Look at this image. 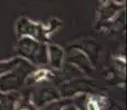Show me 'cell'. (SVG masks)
I'll list each match as a JSON object with an SVG mask.
<instances>
[{
    "instance_id": "obj_1",
    "label": "cell",
    "mask_w": 127,
    "mask_h": 110,
    "mask_svg": "<svg viewBox=\"0 0 127 110\" xmlns=\"http://www.w3.org/2000/svg\"><path fill=\"white\" fill-rule=\"evenodd\" d=\"M16 53L34 66L48 65V43L36 41L30 36L19 38Z\"/></svg>"
},
{
    "instance_id": "obj_2",
    "label": "cell",
    "mask_w": 127,
    "mask_h": 110,
    "mask_svg": "<svg viewBox=\"0 0 127 110\" xmlns=\"http://www.w3.org/2000/svg\"><path fill=\"white\" fill-rule=\"evenodd\" d=\"M35 68L34 65L27 62L14 69L0 76V91H20L24 86L26 78Z\"/></svg>"
},
{
    "instance_id": "obj_3",
    "label": "cell",
    "mask_w": 127,
    "mask_h": 110,
    "mask_svg": "<svg viewBox=\"0 0 127 110\" xmlns=\"http://www.w3.org/2000/svg\"><path fill=\"white\" fill-rule=\"evenodd\" d=\"M16 31L17 35L19 38L21 36H30V38L34 39L36 41L46 43L50 39V36L46 33L45 25L41 23H36V22L30 20V19L22 17V18L18 19L16 24Z\"/></svg>"
},
{
    "instance_id": "obj_4",
    "label": "cell",
    "mask_w": 127,
    "mask_h": 110,
    "mask_svg": "<svg viewBox=\"0 0 127 110\" xmlns=\"http://www.w3.org/2000/svg\"><path fill=\"white\" fill-rule=\"evenodd\" d=\"M94 84L91 79H85V78H72L69 82L64 83L59 88L61 98H72L73 96L81 92H87L92 94L94 90Z\"/></svg>"
},
{
    "instance_id": "obj_5",
    "label": "cell",
    "mask_w": 127,
    "mask_h": 110,
    "mask_svg": "<svg viewBox=\"0 0 127 110\" xmlns=\"http://www.w3.org/2000/svg\"><path fill=\"white\" fill-rule=\"evenodd\" d=\"M61 97L58 88L46 85V86H42L38 89H33L32 104L36 109H39L49 102L54 101V100H58Z\"/></svg>"
},
{
    "instance_id": "obj_6",
    "label": "cell",
    "mask_w": 127,
    "mask_h": 110,
    "mask_svg": "<svg viewBox=\"0 0 127 110\" xmlns=\"http://www.w3.org/2000/svg\"><path fill=\"white\" fill-rule=\"evenodd\" d=\"M66 62L72 64L73 66H75L82 74L89 75V74H91L93 70V65H92L91 61L89 60L86 54L82 50H80L79 47L71 48L69 51Z\"/></svg>"
},
{
    "instance_id": "obj_7",
    "label": "cell",
    "mask_w": 127,
    "mask_h": 110,
    "mask_svg": "<svg viewBox=\"0 0 127 110\" xmlns=\"http://www.w3.org/2000/svg\"><path fill=\"white\" fill-rule=\"evenodd\" d=\"M65 62V52L57 44H48V65L53 69H62Z\"/></svg>"
},
{
    "instance_id": "obj_8",
    "label": "cell",
    "mask_w": 127,
    "mask_h": 110,
    "mask_svg": "<svg viewBox=\"0 0 127 110\" xmlns=\"http://www.w3.org/2000/svg\"><path fill=\"white\" fill-rule=\"evenodd\" d=\"M53 77H54V73H53L52 70H50L49 68L41 67V68H38V69L34 68V69L27 76L24 85H26L27 87H31V86L40 84V83L49 82V80L52 79Z\"/></svg>"
},
{
    "instance_id": "obj_9",
    "label": "cell",
    "mask_w": 127,
    "mask_h": 110,
    "mask_svg": "<svg viewBox=\"0 0 127 110\" xmlns=\"http://www.w3.org/2000/svg\"><path fill=\"white\" fill-rule=\"evenodd\" d=\"M122 10H124V6L117 4L115 2L112 1V0H109L108 2L103 4L101 10L98 11V21L101 23H103V22H107V21L112 20Z\"/></svg>"
},
{
    "instance_id": "obj_10",
    "label": "cell",
    "mask_w": 127,
    "mask_h": 110,
    "mask_svg": "<svg viewBox=\"0 0 127 110\" xmlns=\"http://www.w3.org/2000/svg\"><path fill=\"white\" fill-rule=\"evenodd\" d=\"M20 91H0V110H16Z\"/></svg>"
},
{
    "instance_id": "obj_11",
    "label": "cell",
    "mask_w": 127,
    "mask_h": 110,
    "mask_svg": "<svg viewBox=\"0 0 127 110\" xmlns=\"http://www.w3.org/2000/svg\"><path fill=\"white\" fill-rule=\"evenodd\" d=\"M27 62H28V61H26L22 57H19V56L11 58V60L0 61V76L8 72H10L12 69H14L16 67H18V66L22 65Z\"/></svg>"
},
{
    "instance_id": "obj_12",
    "label": "cell",
    "mask_w": 127,
    "mask_h": 110,
    "mask_svg": "<svg viewBox=\"0 0 127 110\" xmlns=\"http://www.w3.org/2000/svg\"><path fill=\"white\" fill-rule=\"evenodd\" d=\"M80 47H87L90 48V52H86L85 54L86 56L89 57V60L91 61L92 65H95L96 64V62L99 60V52H101V46L98 45L97 43H95L94 41L90 40L87 41V42L83 43L82 46H80Z\"/></svg>"
},
{
    "instance_id": "obj_13",
    "label": "cell",
    "mask_w": 127,
    "mask_h": 110,
    "mask_svg": "<svg viewBox=\"0 0 127 110\" xmlns=\"http://www.w3.org/2000/svg\"><path fill=\"white\" fill-rule=\"evenodd\" d=\"M71 102H72V98H60L58 100H54V101L49 102L36 110H62L63 107L66 106L67 104H71Z\"/></svg>"
},
{
    "instance_id": "obj_14",
    "label": "cell",
    "mask_w": 127,
    "mask_h": 110,
    "mask_svg": "<svg viewBox=\"0 0 127 110\" xmlns=\"http://www.w3.org/2000/svg\"><path fill=\"white\" fill-rule=\"evenodd\" d=\"M90 97H91V94H87V92L77 94L72 97V104L79 110H85L87 102L90 100Z\"/></svg>"
},
{
    "instance_id": "obj_15",
    "label": "cell",
    "mask_w": 127,
    "mask_h": 110,
    "mask_svg": "<svg viewBox=\"0 0 127 110\" xmlns=\"http://www.w3.org/2000/svg\"><path fill=\"white\" fill-rule=\"evenodd\" d=\"M61 25H62V23H61L60 20H58V19H51V20L49 21V24L45 26L48 35L51 36V34L54 33L55 31L58 30V29H60Z\"/></svg>"
},
{
    "instance_id": "obj_16",
    "label": "cell",
    "mask_w": 127,
    "mask_h": 110,
    "mask_svg": "<svg viewBox=\"0 0 127 110\" xmlns=\"http://www.w3.org/2000/svg\"><path fill=\"white\" fill-rule=\"evenodd\" d=\"M102 110H123L119 105L115 104V102H108L106 99L104 106L102 107Z\"/></svg>"
},
{
    "instance_id": "obj_17",
    "label": "cell",
    "mask_w": 127,
    "mask_h": 110,
    "mask_svg": "<svg viewBox=\"0 0 127 110\" xmlns=\"http://www.w3.org/2000/svg\"><path fill=\"white\" fill-rule=\"evenodd\" d=\"M62 110H79L76 108V107L74 106V105L72 104V102H71V104H67L66 106H64L63 107V109Z\"/></svg>"
},
{
    "instance_id": "obj_18",
    "label": "cell",
    "mask_w": 127,
    "mask_h": 110,
    "mask_svg": "<svg viewBox=\"0 0 127 110\" xmlns=\"http://www.w3.org/2000/svg\"><path fill=\"white\" fill-rule=\"evenodd\" d=\"M113 2H115V3L117 4H121V6H124L125 4V2H126V0H112Z\"/></svg>"
},
{
    "instance_id": "obj_19",
    "label": "cell",
    "mask_w": 127,
    "mask_h": 110,
    "mask_svg": "<svg viewBox=\"0 0 127 110\" xmlns=\"http://www.w3.org/2000/svg\"><path fill=\"white\" fill-rule=\"evenodd\" d=\"M99 1L102 2V4H104V3H106V2H108L109 0H99Z\"/></svg>"
}]
</instances>
